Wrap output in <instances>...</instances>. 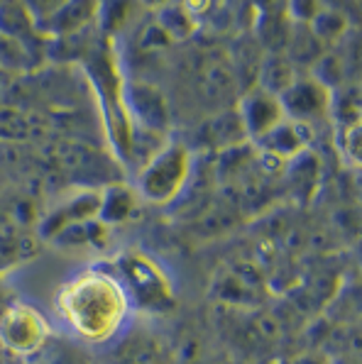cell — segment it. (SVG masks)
<instances>
[{"mask_svg": "<svg viewBox=\"0 0 362 364\" xmlns=\"http://www.w3.org/2000/svg\"><path fill=\"white\" fill-rule=\"evenodd\" d=\"M61 308L81 338L98 343L118 330L127 299L118 282L103 277H83L64 291Z\"/></svg>", "mask_w": 362, "mask_h": 364, "instance_id": "obj_1", "label": "cell"}, {"mask_svg": "<svg viewBox=\"0 0 362 364\" xmlns=\"http://www.w3.org/2000/svg\"><path fill=\"white\" fill-rule=\"evenodd\" d=\"M37 215L32 200L22 196L0 198V272L30 259L37 252Z\"/></svg>", "mask_w": 362, "mask_h": 364, "instance_id": "obj_2", "label": "cell"}, {"mask_svg": "<svg viewBox=\"0 0 362 364\" xmlns=\"http://www.w3.org/2000/svg\"><path fill=\"white\" fill-rule=\"evenodd\" d=\"M191 176V154L183 144H169L140 173V191L152 203H169Z\"/></svg>", "mask_w": 362, "mask_h": 364, "instance_id": "obj_3", "label": "cell"}, {"mask_svg": "<svg viewBox=\"0 0 362 364\" xmlns=\"http://www.w3.org/2000/svg\"><path fill=\"white\" fill-rule=\"evenodd\" d=\"M122 294L130 296L144 311H166L174 304L164 272L144 255H127L118 262Z\"/></svg>", "mask_w": 362, "mask_h": 364, "instance_id": "obj_4", "label": "cell"}, {"mask_svg": "<svg viewBox=\"0 0 362 364\" xmlns=\"http://www.w3.org/2000/svg\"><path fill=\"white\" fill-rule=\"evenodd\" d=\"M47 328L42 323V316L32 311L30 306H8L0 318V340L15 352H35L44 345Z\"/></svg>", "mask_w": 362, "mask_h": 364, "instance_id": "obj_5", "label": "cell"}, {"mask_svg": "<svg viewBox=\"0 0 362 364\" xmlns=\"http://www.w3.org/2000/svg\"><path fill=\"white\" fill-rule=\"evenodd\" d=\"M238 115H240L245 134L252 139H262L265 134H270L277 125L284 122L282 100L257 86H252L243 96Z\"/></svg>", "mask_w": 362, "mask_h": 364, "instance_id": "obj_6", "label": "cell"}, {"mask_svg": "<svg viewBox=\"0 0 362 364\" xmlns=\"http://www.w3.org/2000/svg\"><path fill=\"white\" fill-rule=\"evenodd\" d=\"M280 100L284 115L294 117L292 122H299V125L319 120L331 108V93L316 78H297V83Z\"/></svg>", "mask_w": 362, "mask_h": 364, "instance_id": "obj_7", "label": "cell"}, {"mask_svg": "<svg viewBox=\"0 0 362 364\" xmlns=\"http://www.w3.org/2000/svg\"><path fill=\"white\" fill-rule=\"evenodd\" d=\"M125 96L130 103L127 108L137 117L142 130L164 137L166 125H169V110H166V100L159 88H154L152 83H130Z\"/></svg>", "mask_w": 362, "mask_h": 364, "instance_id": "obj_8", "label": "cell"}, {"mask_svg": "<svg viewBox=\"0 0 362 364\" xmlns=\"http://www.w3.org/2000/svg\"><path fill=\"white\" fill-rule=\"evenodd\" d=\"M98 210H101V193H98V191L79 193L76 198L66 200L64 205H59L57 210L49 213V215L40 223L37 232H40L42 240H52L54 235L61 232L64 228L98 218Z\"/></svg>", "mask_w": 362, "mask_h": 364, "instance_id": "obj_9", "label": "cell"}, {"mask_svg": "<svg viewBox=\"0 0 362 364\" xmlns=\"http://www.w3.org/2000/svg\"><path fill=\"white\" fill-rule=\"evenodd\" d=\"M110 364H171V360L159 338L144 330H132L113 347Z\"/></svg>", "mask_w": 362, "mask_h": 364, "instance_id": "obj_10", "label": "cell"}, {"mask_svg": "<svg viewBox=\"0 0 362 364\" xmlns=\"http://www.w3.org/2000/svg\"><path fill=\"white\" fill-rule=\"evenodd\" d=\"M198 137H201V142H206V147H215V149L228 152V149H233V147H240L247 134H245V127L240 122L238 110H228V113L215 115L213 120L201 125Z\"/></svg>", "mask_w": 362, "mask_h": 364, "instance_id": "obj_11", "label": "cell"}, {"mask_svg": "<svg viewBox=\"0 0 362 364\" xmlns=\"http://www.w3.org/2000/svg\"><path fill=\"white\" fill-rule=\"evenodd\" d=\"M52 242L61 250H103L108 245V225L98 218L76 223L54 235Z\"/></svg>", "mask_w": 362, "mask_h": 364, "instance_id": "obj_12", "label": "cell"}, {"mask_svg": "<svg viewBox=\"0 0 362 364\" xmlns=\"http://www.w3.org/2000/svg\"><path fill=\"white\" fill-rule=\"evenodd\" d=\"M96 5L93 3H59L52 5L49 15L37 27L49 32H59V35H71V32L86 27V22L96 15Z\"/></svg>", "mask_w": 362, "mask_h": 364, "instance_id": "obj_13", "label": "cell"}, {"mask_svg": "<svg viewBox=\"0 0 362 364\" xmlns=\"http://www.w3.org/2000/svg\"><path fill=\"white\" fill-rule=\"evenodd\" d=\"M257 142H260L262 152L277 156V159H282V161L299 156L306 147L302 125H299V122H292V120H284L282 125H277L275 130L270 134H265L262 139H257Z\"/></svg>", "mask_w": 362, "mask_h": 364, "instance_id": "obj_14", "label": "cell"}, {"mask_svg": "<svg viewBox=\"0 0 362 364\" xmlns=\"http://www.w3.org/2000/svg\"><path fill=\"white\" fill-rule=\"evenodd\" d=\"M257 76H260L257 88L272 93V96H277V98H282L299 78L297 66L284 57V54H270L267 59H262Z\"/></svg>", "mask_w": 362, "mask_h": 364, "instance_id": "obj_15", "label": "cell"}, {"mask_svg": "<svg viewBox=\"0 0 362 364\" xmlns=\"http://www.w3.org/2000/svg\"><path fill=\"white\" fill-rule=\"evenodd\" d=\"M287 52H289L287 59L292 61L294 66L297 64L316 66L323 57V42L316 37V32L311 30V25L294 22L292 32H289Z\"/></svg>", "mask_w": 362, "mask_h": 364, "instance_id": "obj_16", "label": "cell"}, {"mask_svg": "<svg viewBox=\"0 0 362 364\" xmlns=\"http://www.w3.org/2000/svg\"><path fill=\"white\" fill-rule=\"evenodd\" d=\"M135 193L127 186L113 183L101 193V210H98V220L105 225H118V223L127 220L130 213L135 210Z\"/></svg>", "mask_w": 362, "mask_h": 364, "instance_id": "obj_17", "label": "cell"}, {"mask_svg": "<svg viewBox=\"0 0 362 364\" xmlns=\"http://www.w3.org/2000/svg\"><path fill=\"white\" fill-rule=\"evenodd\" d=\"M161 27L166 32H174L176 37H186L191 32V22H188V15L181 5H169L161 13Z\"/></svg>", "mask_w": 362, "mask_h": 364, "instance_id": "obj_18", "label": "cell"}, {"mask_svg": "<svg viewBox=\"0 0 362 364\" xmlns=\"http://www.w3.org/2000/svg\"><path fill=\"white\" fill-rule=\"evenodd\" d=\"M302 364H319V362H316L314 357H306V360H302Z\"/></svg>", "mask_w": 362, "mask_h": 364, "instance_id": "obj_19", "label": "cell"}]
</instances>
